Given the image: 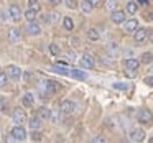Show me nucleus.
<instances>
[{"label": "nucleus", "instance_id": "1", "mask_svg": "<svg viewBox=\"0 0 153 143\" xmlns=\"http://www.w3.org/2000/svg\"><path fill=\"white\" fill-rule=\"evenodd\" d=\"M59 87H61L59 82H56V81H53V79H45V81H41L38 90H40L41 99H48V96H53V94H56L58 90H59Z\"/></svg>", "mask_w": 153, "mask_h": 143}, {"label": "nucleus", "instance_id": "2", "mask_svg": "<svg viewBox=\"0 0 153 143\" xmlns=\"http://www.w3.org/2000/svg\"><path fill=\"white\" fill-rule=\"evenodd\" d=\"M138 122L140 123H143V125H153V113L150 112V110H146V109H142L138 112Z\"/></svg>", "mask_w": 153, "mask_h": 143}, {"label": "nucleus", "instance_id": "3", "mask_svg": "<svg viewBox=\"0 0 153 143\" xmlns=\"http://www.w3.org/2000/svg\"><path fill=\"white\" fill-rule=\"evenodd\" d=\"M10 135H12V138L17 140V142H23V140L27 138V130H25L22 125H17V127H13V128H12Z\"/></svg>", "mask_w": 153, "mask_h": 143}, {"label": "nucleus", "instance_id": "4", "mask_svg": "<svg viewBox=\"0 0 153 143\" xmlns=\"http://www.w3.org/2000/svg\"><path fill=\"white\" fill-rule=\"evenodd\" d=\"M5 73H7V76L10 77V79H13V81H18L20 76H22V69L18 66H15V64H8L7 69H5Z\"/></svg>", "mask_w": 153, "mask_h": 143}, {"label": "nucleus", "instance_id": "5", "mask_svg": "<svg viewBox=\"0 0 153 143\" xmlns=\"http://www.w3.org/2000/svg\"><path fill=\"white\" fill-rule=\"evenodd\" d=\"M12 119H13V122L17 123V125H23V123L27 122V113L22 109H15L13 113H12Z\"/></svg>", "mask_w": 153, "mask_h": 143}, {"label": "nucleus", "instance_id": "6", "mask_svg": "<svg viewBox=\"0 0 153 143\" xmlns=\"http://www.w3.org/2000/svg\"><path fill=\"white\" fill-rule=\"evenodd\" d=\"M110 20H112V23L120 25V23H123V21L127 20V15H125V12H122V10H112Z\"/></svg>", "mask_w": 153, "mask_h": 143}, {"label": "nucleus", "instance_id": "7", "mask_svg": "<svg viewBox=\"0 0 153 143\" xmlns=\"http://www.w3.org/2000/svg\"><path fill=\"white\" fill-rule=\"evenodd\" d=\"M79 64H81V67H84V69H92V67H94V58H92V54L86 53L79 59Z\"/></svg>", "mask_w": 153, "mask_h": 143}, {"label": "nucleus", "instance_id": "8", "mask_svg": "<svg viewBox=\"0 0 153 143\" xmlns=\"http://www.w3.org/2000/svg\"><path fill=\"white\" fill-rule=\"evenodd\" d=\"M76 110V104L71 102V100H63L59 105V112L61 113H73Z\"/></svg>", "mask_w": 153, "mask_h": 143}, {"label": "nucleus", "instance_id": "9", "mask_svg": "<svg viewBox=\"0 0 153 143\" xmlns=\"http://www.w3.org/2000/svg\"><path fill=\"white\" fill-rule=\"evenodd\" d=\"M8 15H10V18L13 21H20L22 20V10H20V7L18 5H10L8 7Z\"/></svg>", "mask_w": 153, "mask_h": 143}, {"label": "nucleus", "instance_id": "10", "mask_svg": "<svg viewBox=\"0 0 153 143\" xmlns=\"http://www.w3.org/2000/svg\"><path fill=\"white\" fill-rule=\"evenodd\" d=\"M27 31H28V35H31V36H38V35L41 33V27L38 23H35V21H28Z\"/></svg>", "mask_w": 153, "mask_h": 143}, {"label": "nucleus", "instance_id": "11", "mask_svg": "<svg viewBox=\"0 0 153 143\" xmlns=\"http://www.w3.org/2000/svg\"><path fill=\"white\" fill-rule=\"evenodd\" d=\"M146 35H148V31L145 30V28H137L135 31H133V40L137 41V43H143V41L146 40Z\"/></svg>", "mask_w": 153, "mask_h": 143}, {"label": "nucleus", "instance_id": "12", "mask_svg": "<svg viewBox=\"0 0 153 143\" xmlns=\"http://www.w3.org/2000/svg\"><path fill=\"white\" fill-rule=\"evenodd\" d=\"M28 125H30V130H33V132H38V130L43 127V120H41L38 115H36V117H31V119H30V123H28Z\"/></svg>", "mask_w": 153, "mask_h": 143}, {"label": "nucleus", "instance_id": "13", "mask_svg": "<svg viewBox=\"0 0 153 143\" xmlns=\"http://www.w3.org/2000/svg\"><path fill=\"white\" fill-rule=\"evenodd\" d=\"M143 138H145V132L140 128H135L130 132V140L132 142H143Z\"/></svg>", "mask_w": 153, "mask_h": 143}, {"label": "nucleus", "instance_id": "14", "mask_svg": "<svg viewBox=\"0 0 153 143\" xmlns=\"http://www.w3.org/2000/svg\"><path fill=\"white\" fill-rule=\"evenodd\" d=\"M138 66H140V61L135 59V58H130V59L125 61V67L128 71H137V69H138Z\"/></svg>", "mask_w": 153, "mask_h": 143}, {"label": "nucleus", "instance_id": "15", "mask_svg": "<svg viewBox=\"0 0 153 143\" xmlns=\"http://www.w3.org/2000/svg\"><path fill=\"white\" fill-rule=\"evenodd\" d=\"M22 102H23L25 107H31V105L35 104V96H33L31 92L23 94V97H22Z\"/></svg>", "mask_w": 153, "mask_h": 143}, {"label": "nucleus", "instance_id": "16", "mask_svg": "<svg viewBox=\"0 0 153 143\" xmlns=\"http://www.w3.org/2000/svg\"><path fill=\"white\" fill-rule=\"evenodd\" d=\"M137 28H138V21H137V20H133V18H132V20H127L125 21V31H127V33H133Z\"/></svg>", "mask_w": 153, "mask_h": 143}, {"label": "nucleus", "instance_id": "17", "mask_svg": "<svg viewBox=\"0 0 153 143\" xmlns=\"http://www.w3.org/2000/svg\"><path fill=\"white\" fill-rule=\"evenodd\" d=\"M8 40H10V43H18L20 41V31L17 28H12L8 31Z\"/></svg>", "mask_w": 153, "mask_h": 143}, {"label": "nucleus", "instance_id": "18", "mask_svg": "<svg viewBox=\"0 0 153 143\" xmlns=\"http://www.w3.org/2000/svg\"><path fill=\"white\" fill-rule=\"evenodd\" d=\"M81 10H82V13H91V12H92V8H94V5L91 4L89 0H81Z\"/></svg>", "mask_w": 153, "mask_h": 143}, {"label": "nucleus", "instance_id": "19", "mask_svg": "<svg viewBox=\"0 0 153 143\" xmlns=\"http://www.w3.org/2000/svg\"><path fill=\"white\" fill-rule=\"evenodd\" d=\"M50 113H51V110L48 109V107H40V109H38V117H40L41 120H48L50 119Z\"/></svg>", "mask_w": 153, "mask_h": 143}, {"label": "nucleus", "instance_id": "20", "mask_svg": "<svg viewBox=\"0 0 153 143\" xmlns=\"http://www.w3.org/2000/svg\"><path fill=\"white\" fill-rule=\"evenodd\" d=\"M87 38H89V40H92V41H97L100 38L99 30H97V28H89V31H87Z\"/></svg>", "mask_w": 153, "mask_h": 143}, {"label": "nucleus", "instance_id": "21", "mask_svg": "<svg viewBox=\"0 0 153 143\" xmlns=\"http://www.w3.org/2000/svg\"><path fill=\"white\" fill-rule=\"evenodd\" d=\"M140 63H143V64H152V63H153V54H152V53H143L142 56H140Z\"/></svg>", "mask_w": 153, "mask_h": 143}, {"label": "nucleus", "instance_id": "22", "mask_svg": "<svg viewBox=\"0 0 153 143\" xmlns=\"http://www.w3.org/2000/svg\"><path fill=\"white\" fill-rule=\"evenodd\" d=\"M63 27L66 28L68 31L73 30V28H74V21H73V18H71V17H64V18H63Z\"/></svg>", "mask_w": 153, "mask_h": 143}, {"label": "nucleus", "instance_id": "23", "mask_svg": "<svg viewBox=\"0 0 153 143\" xmlns=\"http://www.w3.org/2000/svg\"><path fill=\"white\" fill-rule=\"evenodd\" d=\"M69 76L76 77V79H86V74L77 71V69H69Z\"/></svg>", "mask_w": 153, "mask_h": 143}, {"label": "nucleus", "instance_id": "24", "mask_svg": "<svg viewBox=\"0 0 153 143\" xmlns=\"http://www.w3.org/2000/svg\"><path fill=\"white\" fill-rule=\"evenodd\" d=\"M58 20H59V15H58L56 12H53V13L46 15V21H48V23H51V25H53V23H56Z\"/></svg>", "mask_w": 153, "mask_h": 143}, {"label": "nucleus", "instance_id": "25", "mask_svg": "<svg viewBox=\"0 0 153 143\" xmlns=\"http://www.w3.org/2000/svg\"><path fill=\"white\" fill-rule=\"evenodd\" d=\"M25 18H27L28 21H35V18H36V12L31 10V8H28V10L25 12Z\"/></svg>", "mask_w": 153, "mask_h": 143}, {"label": "nucleus", "instance_id": "26", "mask_svg": "<svg viewBox=\"0 0 153 143\" xmlns=\"http://www.w3.org/2000/svg\"><path fill=\"white\" fill-rule=\"evenodd\" d=\"M137 10H138V4H137V2H128V4H127V12H128V13H135Z\"/></svg>", "mask_w": 153, "mask_h": 143}, {"label": "nucleus", "instance_id": "27", "mask_svg": "<svg viewBox=\"0 0 153 143\" xmlns=\"http://www.w3.org/2000/svg\"><path fill=\"white\" fill-rule=\"evenodd\" d=\"M8 82V76L5 71H0V87H5Z\"/></svg>", "mask_w": 153, "mask_h": 143}, {"label": "nucleus", "instance_id": "28", "mask_svg": "<svg viewBox=\"0 0 153 143\" xmlns=\"http://www.w3.org/2000/svg\"><path fill=\"white\" fill-rule=\"evenodd\" d=\"M115 7H117V0H107L105 2V8L107 10H115Z\"/></svg>", "mask_w": 153, "mask_h": 143}, {"label": "nucleus", "instance_id": "29", "mask_svg": "<svg viewBox=\"0 0 153 143\" xmlns=\"http://www.w3.org/2000/svg\"><path fill=\"white\" fill-rule=\"evenodd\" d=\"M50 53L53 54V56H58V54L61 53V50H59V46H58V44H50Z\"/></svg>", "mask_w": 153, "mask_h": 143}, {"label": "nucleus", "instance_id": "30", "mask_svg": "<svg viewBox=\"0 0 153 143\" xmlns=\"http://www.w3.org/2000/svg\"><path fill=\"white\" fill-rule=\"evenodd\" d=\"M64 4H66L68 8H77V7H79L77 0H64Z\"/></svg>", "mask_w": 153, "mask_h": 143}, {"label": "nucleus", "instance_id": "31", "mask_svg": "<svg viewBox=\"0 0 153 143\" xmlns=\"http://www.w3.org/2000/svg\"><path fill=\"white\" fill-rule=\"evenodd\" d=\"M114 89H119V90H127V89H128V84H123V82H115V84H114Z\"/></svg>", "mask_w": 153, "mask_h": 143}, {"label": "nucleus", "instance_id": "32", "mask_svg": "<svg viewBox=\"0 0 153 143\" xmlns=\"http://www.w3.org/2000/svg\"><path fill=\"white\" fill-rule=\"evenodd\" d=\"M28 5H30V8H31V10H35V12H40V5H38V2H36V0H30V4H28Z\"/></svg>", "mask_w": 153, "mask_h": 143}, {"label": "nucleus", "instance_id": "33", "mask_svg": "<svg viewBox=\"0 0 153 143\" xmlns=\"http://www.w3.org/2000/svg\"><path fill=\"white\" fill-rule=\"evenodd\" d=\"M50 119H51V120H53V122H54V123H56V122H58V120H59V113H58V112H56V110H51V113H50Z\"/></svg>", "mask_w": 153, "mask_h": 143}, {"label": "nucleus", "instance_id": "34", "mask_svg": "<svg viewBox=\"0 0 153 143\" xmlns=\"http://www.w3.org/2000/svg\"><path fill=\"white\" fill-rule=\"evenodd\" d=\"M145 84H146V86H150V87H153V76L145 77Z\"/></svg>", "mask_w": 153, "mask_h": 143}, {"label": "nucleus", "instance_id": "35", "mask_svg": "<svg viewBox=\"0 0 153 143\" xmlns=\"http://www.w3.org/2000/svg\"><path fill=\"white\" fill-rule=\"evenodd\" d=\"M5 17H7V13H5V12H0V21H5V20H7Z\"/></svg>", "mask_w": 153, "mask_h": 143}, {"label": "nucleus", "instance_id": "36", "mask_svg": "<svg viewBox=\"0 0 153 143\" xmlns=\"http://www.w3.org/2000/svg\"><path fill=\"white\" fill-rule=\"evenodd\" d=\"M138 5H148V0H137Z\"/></svg>", "mask_w": 153, "mask_h": 143}, {"label": "nucleus", "instance_id": "37", "mask_svg": "<svg viewBox=\"0 0 153 143\" xmlns=\"http://www.w3.org/2000/svg\"><path fill=\"white\" fill-rule=\"evenodd\" d=\"M89 2L94 5V7H97V5H100V0H89Z\"/></svg>", "mask_w": 153, "mask_h": 143}, {"label": "nucleus", "instance_id": "38", "mask_svg": "<svg viewBox=\"0 0 153 143\" xmlns=\"http://www.w3.org/2000/svg\"><path fill=\"white\" fill-rule=\"evenodd\" d=\"M66 58H68V59H69V61H73V59H74V58H76V56H74L73 53H68V54H66Z\"/></svg>", "mask_w": 153, "mask_h": 143}, {"label": "nucleus", "instance_id": "39", "mask_svg": "<svg viewBox=\"0 0 153 143\" xmlns=\"http://www.w3.org/2000/svg\"><path fill=\"white\" fill-rule=\"evenodd\" d=\"M51 5H61V0H50Z\"/></svg>", "mask_w": 153, "mask_h": 143}, {"label": "nucleus", "instance_id": "40", "mask_svg": "<svg viewBox=\"0 0 153 143\" xmlns=\"http://www.w3.org/2000/svg\"><path fill=\"white\" fill-rule=\"evenodd\" d=\"M92 142H96V143H99V142H100V143H102V142H104V138H102V136H97V138H94V140H92Z\"/></svg>", "mask_w": 153, "mask_h": 143}, {"label": "nucleus", "instance_id": "41", "mask_svg": "<svg viewBox=\"0 0 153 143\" xmlns=\"http://www.w3.org/2000/svg\"><path fill=\"white\" fill-rule=\"evenodd\" d=\"M25 79H27V81H28V79H31V74H30V73H27V74H25Z\"/></svg>", "mask_w": 153, "mask_h": 143}, {"label": "nucleus", "instance_id": "42", "mask_svg": "<svg viewBox=\"0 0 153 143\" xmlns=\"http://www.w3.org/2000/svg\"><path fill=\"white\" fill-rule=\"evenodd\" d=\"M146 36L150 38V41H153V31H152V33H150V35H146Z\"/></svg>", "mask_w": 153, "mask_h": 143}, {"label": "nucleus", "instance_id": "43", "mask_svg": "<svg viewBox=\"0 0 153 143\" xmlns=\"http://www.w3.org/2000/svg\"><path fill=\"white\" fill-rule=\"evenodd\" d=\"M152 20H153V13H152Z\"/></svg>", "mask_w": 153, "mask_h": 143}]
</instances>
